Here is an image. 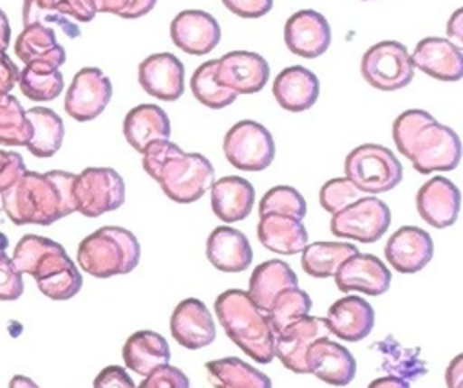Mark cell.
I'll use <instances>...</instances> for the list:
<instances>
[{"label":"cell","mask_w":463,"mask_h":388,"mask_svg":"<svg viewBox=\"0 0 463 388\" xmlns=\"http://www.w3.org/2000/svg\"><path fill=\"white\" fill-rule=\"evenodd\" d=\"M447 388H463V354H458L445 372Z\"/></svg>","instance_id":"50"},{"label":"cell","mask_w":463,"mask_h":388,"mask_svg":"<svg viewBox=\"0 0 463 388\" xmlns=\"http://www.w3.org/2000/svg\"><path fill=\"white\" fill-rule=\"evenodd\" d=\"M447 34L458 42L456 45H459L463 42V9L461 7L456 9L452 13V16L449 18V22H447Z\"/></svg>","instance_id":"53"},{"label":"cell","mask_w":463,"mask_h":388,"mask_svg":"<svg viewBox=\"0 0 463 388\" xmlns=\"http://www.w3.org/2000/svg\"><path fill=\"white\" fill-rule=\"evenodd\" d=\"M307 204L300 191H297L291 186H273L269 188L260 202H259V217L262 215H284V217H293L302 220L306 217Z\"/></svg>","instance_id":"42"},{"label":"cell","mask_w":463,"mask_h":388,"mask_svg":"<svg viewBox=\"0 0 463 388\" xmlns=\"http://www.w3.org/2000/svg\"><path fill=\"white\" fill-rule=\"evenodd\" d=\"M358 199H362V191L356 189L353 186V182L347 180L345 177L329 179L327 182L322 184L320 193H318L322 209H326L331 215L338 213L340 209L347 208L349 204H353Z\"/></svg>","instance_id":"43"},{"label":"cell","mask_w":463,"mask_h":388,"mask_svg":"<svg viewBox=\"0 0 463 388\" xmlns=\"http://www.w3.org/2000/svg\"><path fill=\"white\" fill-rule=\"evenodd\" d=\"M228 11L241 18H260L273 7V0H221Z\"/></svg>","instance_id":"47"},{"label":"cell","mask_w":463,"mask_h":388,"mask_svg":"<svg viewBox=\"0 0 463 388\" xmlns=\"http://www.w3.org/2000/svg\"><path fill=\"white\" fill-rule=\"evenodd\" d=\"M293 287H298V278L289 263L284 260H266L253 269L246 292L251 301L266 312L279 292Z\"/></svg>","instance_id":"33"},{"label":"cell","mask_w":463,"mask_h":388,"mask_svg":"<svg viewBox=\"0 0 463 388\" xmlns=\"http://www.w3.org/2000/svg\"><path fill=\"white\" fill-rule=\"evenodd\" d=\"M329 328L324 318L304 316L282 328L273 337V350L279 361L295 374H309L306 354L307 348L320 337H327Z\"/></svg>","instance_id":"15"},{"label":"cell","mask_w":463,"mask_h":388,"mask_svg":"<svg viewBox=\"0 0 463 388\" xmlns=\"http://www.w3.org/2000/svg\"><path fill=\"white\" fill-rule=\"evenodd\" d=\"M25 171V162L20 153L0 150V193L5 191Z\"/></svg>","instance_id":"46"},{"label":"cell","mask_w":463,"mask_h":388,"mask_svg":"<svg viewBox=\"0 0 463 388\" xmlns=\"http://www.w3.org/2000/svg\"><path fill=\"white\" fill-rule=\"evenodd\" d=\"M362 78L382 92L407 87L414 78L409 51L396 40H383L371 45L360 61Z\"/></svg>","instance_id":"9"},{"label":"cell","mask_w":463,"mask_h":388,"mask_svg":"<svg viewBox=\"0 0 463 388\" xmlns=\"http://www.w3.org/2000/svg\"><path fill=\"white\" fill-rule=\"evenodd\" d=\"M170 332L181 346L199 350L215 339V321L201 300L184 298L170 316Z\"/></svg>","instance_id":"24"},{"label":"cell","mask_w":463,"mask_h":388,"mask_svg":"<svg viewBox=\"0 0 463 388\" xmlns=\"http://www.w3.org/2000/svg\"><path fill=\"white\" fill-rule=\"evenodd\" d=\"M210 202L215 217L226 224L244 220L253 208L255 189L239 175H226L210 186Z\"/></svg>","instance_id":"29"},{"label":"cell","mask_w":463,"mask_h":388,"mask_svg":"<svg viewBox=\"0 0 463 388\" xmlns=\"http://www.w3.org/2000/svg\"><path fill=\"white\" fill-rule=\"evenodd\" d=\"M9 238L0 233V300L13 301L24 292L22 273L14 267L13 260L7 256Z\"/></svg>","instance_id":"44"},{"label":"cell","mask_w":463,"mask_h":388,"mask_svg":"<svg viewBox=\"0 0 463 388\" xmlns=\"http://www.w3.org/2000/svg\"><path fill=\"white\" fill-rule=\"evenodd\" d=\"M136 388H190L188 375L172 365H163L152 370Z\"/></svg>","instance_id":"45"},{"label":"cell","mask_w":463,"mask_h":388,"mask_svg":"<svg viewBox=\"0 0 463 388\" xmlns=\"http://www.w3.org/2000/svg\"><path fill=\"white\" fill-rule=\"evenodd\" d=\"M14 54L25 67L38 72L60 70L67 58L65 49L56 40L54 29L40 23L22 29L14 42Z\"/></svg>","instance_id":"21"},{"label":"cell","mask_w":463,"mask_h":388,"mask_svg":"<svg viewBox=\"0 0 463 388\" xmlns=\"http://www.w3.org/2000/svg\"><path fill=\"white\" fill-rule=\"evenodd\" d=\"M94 16L90 0H24L22 4L24 27L31 23L58 27L67 38L81 34L76 22H90Z\"/></svg>","instance_id":"13"},{"label":"cell","mask_w":463,"mask_h":388,"mask_svg":"<svg viewBox=\"0 0 463 388\" xmlns=\"http://www.w3.org/2000/svg\"><path fill=\"white\" fill-rule=\"evenodd\" d=\"M11 40V25L7 20V14L0 9V49H7Z\"/></svg>","instance_id":"55"},{"label":"cell","mask_w":463,"mask_h":388,"mask_svg":"<svg viewBox=\"0 0 463 388\" xmlns=\"http://www.w3.org/2000/svg\"><path fill=\"white\" fill-rule=\"evenodd\" d=\"M300 253V265L306 274L313 278H329L335 276L342 262L358 253V249L349 242H313Z\"/></svg>","instance_id":"37"},{"label":"cell","mask_w":463,"mask_h":388,"mask_svg":"<svg viewBox=\"0 0 463 388\" xmlns=\"http://www.w3.org/2000/svg\"><path fill=\"white\" fill-rule=\"evenodd\" d=\"M284 43L300 58H318L331 45L329 22L318 11L300 9L286 20Z\"/></svg>","instance_id":"17"},{"label":"cell","mask_w":463,"mask_h":388,"mask_svg":"<svg viewBox=\"0 0 463 388\" xmlns=\"http://www.w3.org/2000/svg\"><path fill=\"white\" fill-rule=\"evenodd\" d=\"M206 374L215 388H271V379L239 357L206 363Z\"/></svg>","instance_id":"35"},{"label":"cell","mask_w":463,"mask_h":388,"mask_svg":"<svg viewBox=\"0 0 463 388\" xmlns=\"http://www.w3.org/2000/svg\"><path fill=\"white\" fill-rule=\"evenodd\" d=\"M206 258L222 273H242L253 260V249L242 231L219 226L208 235Z\"/></svg>","instance_id":"28"},{"label":"cell","mask_w":463,"mask_h":388,"mask_svg":"<svg viewBox=\"0 0 463 388\" xmlns=\"http://www.w3.org/2000/svg\"><path fill=\"white\" fill-rule=\"evenodd\" d=\"M311 305L313 303L309 294L298 287L284 289L282 292H279L271 301L269 309L266 310V318L273 330V336L279 334L288 325L295 323L297 319L309 316Z\"/></svg>","instance_id":"38"},{"label":"cell","mask_w":463,"mask_h":388,"mask_svg":"<svg viewBox=\"0 0 463 388\" xmlns=\"http://www.w3.org/2000/svg\"><path fill=\"white\" fill-rule=\"evenodd\" d=\"M123 135L136 152L143 153L150 141L170 137V119L159 105H137L123 119Z\"/></svg>","instance_id":"30"},{"label":"cell","mask_w":463,"mask_h":388,"mask_svg":"<svg viewBox=\"0 0 463 388\" xmlns=\"http://www.w3.org/2000/svg\"><path fill=\"white\" fill-rule=\"evenodd\" d=\"M33 128L20 101L11 94H0V144L25 146Z\"/></svg>","instance_id":"40"},{"label":"cell","mask_w":463,"mask_h":388,"mask_svg":"<svg viewBox=\"0 0 463 388\" xmlns=\"http://www.w3.org/2000/svg\"><path fill=\"white\" fill-rule=\"evenodd\" d=\"M156 4H157V0H132L130 7L121 14V18H127V20L141 18V16L148 14L156 7Z\"/></svg>","instance_id":"52"},{"label":"cell","mask_w":463,"mask_h":388,"mask_svg":"<svg viewBox=\"0 0 463 388\" xmlns=\"http://www.w3.org/2000/svg\"><path fill=\"white\" fill-rule=\"evenodd\" d=\"M18 67L7 56L5 49H0V94H9L18 81Z\"/></svg>","instance_id":"49"},{"label":"cell","mask_w":463,"mask_h":388,"mask_svg":"<svg viewBox=\"0 0 463 388\" xmlns=\"http://www.w3.org/2000/svg\"><path fill=\"white\" fill-rule=\"evenodd\" d=\"M141 258L136 235L119 226H103L87 235L76 253L78 265L94 278H110L134 271Z\"/></svg>","instance_id":"6"},{"label":"cell","mask_w":463,"mask_h":388,"mask_svg":"<svg viewBox=\"0 0 463 388\" xmlns=\"http://www.w3.org/2000/svg\"><path fill=\"white\" fill-rule=\"evenodd\" d=\"M222 152L233 168L242 171H262L275 159V141L264 125L242 119L226 132Z\"/></svg>","instance_id":"10"},{"label":"cell","mask_w":463,"mask_h":388,"mask_svg":"<svg viewBox=\"0 0 463 388\" xmlns=\"http://www.w3.org/2000/svg\"><path fill=\"white\" fill-rule=\"evenodd\" d=\"M329 334L356 343L367 337L374 327V310L362 296H344L336 300L324 318Z\"/></svg>","instance_id":"26"},{"label":"cell","mask_w":463,"mask_h":388,"mask_svg":"<svg viewBox=\"0 0 463 388\" xmlns=\"http://www.w3.org/2000/svg\"><path fill=\"white\" fill-rule=\"evenodd\" d=\"M215 79L237 96L255 94L268 83L269 65L257 52L232 51L217 60Z\"/></svg>","instance_id":"14"},{"label":"cell","mask_w":463,"mask_h":388,"mask_svg":"<svg viewBox=\"0 0 463 388\" xmlns=\"http://www.w3.org/2000/svg\"><path fill=\"white\" fill-rule=\"evenodd\" d=\"M141 88L161 101H175L184 92V65L172 52L146 56L137 67Z\"/></svg>","instance_id":"19"},{"label":"cell","mask_w":463,"mask_h":388,"mask_svg":"<svg viewBox=\"0 0 463 388\" xmlns=\"http://www.w3.org/2000/svg\"><path fill=\"white\" fill-rule=\"evenodd\" d=\"M306 363L309 374L331 386H347L356 374L353 354L329 337H320L307 348Z\"/></svg>","instance_id":"25"},{"label":"cell","mask_w":463,"mask_h":388,"mask_svg":"<svg viewBox=\"0 0 463 388\" xmlns=\"http://www.w3.org/2000/svg\"><path fill=\"white\" fill-rule=\"evenodd\" d=\"M96 13H110L121 16L132 4V0H90Z\"/></svg>","instance_id":"51"},{"label":"cell","mask_w":463,"mask_h":388,"mask_svg":"<svg viewBox=\"0 0 463 388\" xmlns=\"http://www.w3.org/2000/svg\"><path fill=\"white\" fill-rule=\"evenodd\" d=\"M461 195L458 186L447 177L434 175L423 182L416 193V209L432 227L443 229L452 226L459 215Z\"/></svg>","instance_id":"23"},{"label":"cell","mask_w":463,"mask_h":388,"mask_svg":"<svg viewBox=\"0 0 463 388\" xmlns=\"http://www.w3.org/2000/svg\"><path fill=\"white\" fill-rule=\"evenodd\" d=\"M392 141L396 150L423 175L450 171L461 159V141L458 134L438 123L421 108L405 110L394 119Z\"/></svg>","instance_id":"2"},{"label":"cell","mask_w":463,"mask_h":388,"mask_svg":"<svg viewBox=\"0 0 463 388\" xmlns=\"http://www.w3.org/2000/svg\"><path fill=\"white\" fill-rule=\"evenodd\" d=\"M121 356L127 368L145 377L157 366L168 365L170 346L161 334L154 330H137L127 337Z\"/></svg>","instance_id":"32"},{"label":"cell","mask_w":463,"mask_h":388,"mask_svg":"<svg viewBox=\"0 0 463 388\" xmlns=\"http://www.w3.org/2000/svg\"><path fill=\"white\" fill-rule=\"evenodd\" d=\"M367 388H409V383L392 375H382L373 379Z\"/></svg>","instance_id":"54"},{"label":"cell","mask_w":463,"mask_h":388,"mask_svg":"<svg viewBox=\"0 0 463 388\" xmlns=\"http://www.w3.org/2000/svg\"><path fill=\"white\" fill-rule=\"evenodd\" d=\"M383 254L394 271L412 274L421 271L432 260L434 242L425 229L402 226L389 236Z\"/></svg>","instance_id":"20"},{"label":"cell","mask_w":463,"mask_h":388,"mask_svg":"<svg viewBox=\"0 0 463 388\" xmlns=\"http://www.w3.org/2000/svg\"><path fill=\"white\" fill-rule=\"evenodd\" d=\"M259 242L279 254H297L307 245V231L302 220L284 215H262L257 224Z\"/></svg>","instance_id":"31"},{"label":"cell","mask_w":463,"mask_h":388,"mask_svg":"<svg viewBox=\"0 0 463 388\" xmlns=\"http://www.w3.org/2000/svg\"><path fill=\"white\" fill-rule=\"evenodd\" d=\"M76 175L63 170L45 173L25 170L0 193L2 209L16 226H51L76 211L72 184Z\"/></svg>","instance_id":"1"},{"label":"cell","mask_w":463,"mask_h":388,"mask_svg":"<svg viewBox=\"0 0 463 388\" xmlns=\"http://www.w3.org/2000/svg\"><path fill=\"white\" fill-rule=\"evenodd\" d=\"M11 260L22 274H31L40 292L51 300H71L83 285L80 269L63 245L47 236H22L14 245Z\"/></svg>","instance_id":"4"},{"label":"cell","mask_w":463,"mask_h":388,"mask_svg":"<svg viewBox=\"0 0 463 388\" xmlns=\"http://www.w3.org/2000/svg\"><path fill=\"white\" fill-rule=\"evenodd\" d=\"M16 85L20 87V92L31 101H51L61 94L63 76L60 70L38 72L24 67L18 74Z\"/></svg>","instance_id":"41"},{"label":"cell","mask_w":463,"mask_h":388,"mask_svg":"<svg viewBox=\"0 0 463 388\" xmlns=\"http://www.w3.org/2000/svg\"><path fill=\"white\" fill-rule=\"evenodd\" d=\"M271 92L280 108L288 112L309 110L320 94V83L315 72L302 65L286 67L273 79Z\"/></svg>","instance_id":"27"},{"label":"cell","mask_w":463,"mask_h":388,"mask_svg":"<svg viewBox=\"0 0 463 388\" xmlns=\"http://www.w3.org/2000/svg\"><path fill=\"white\" fill-rule=\"evenodd\" d=\"M9 388H40L33 379H29L27 375H14L9 381Z\"/></svg>","instance_id":"56"},{"label":"cell","mask_w":463,"mask_h":388,"mask_svg":"<svg viewBox=\"0 0 463 388\" xmlns=\"http://www.w3.org/2000/svg\"><path fill=\"white\" fill-rule=\"evenodd\" d=\"M170 38L183 52L203 56L219 45L221 27L210 13L201 9H184L170 22Z\"/></svg>","instance_id":"16"},{"label":"cell","mask_w":463,"mask_h":388,"mask_svg":"<svg viewBox=\"0 0 463 388\" xmlns=\"http://www.w3.org/2000/svg\"><path fill=\"white\" fill-rule=\"evenodd\" d=\"M414 69L439 81H458L463 76L461 47L449 38L427 36L409 54Z\"/></svg>","instance_id":"22"},{"label":"cell","mask_w":463,"mask_h":388,"mask_svg":"<svg viewBox=\"0 0 463 388\" xmlns=\"http://www.w3.org/2000/svg\"><path fill=\"white\" fill-rule=\"evenodd\" d=\"M215 63L217 60H208L203 65H199L190 79V90L194 97L212 110H221L228 105H232L237 97L235 92L224 88L215 79Z\"/></svg>","instance_id":"39"},{"label":"cell","mask_w":463,"mask_h":388,"mask_svg":"<svg viewBox=\"0 0 463 388\" xmlns=\"http://www.w3.org/2000/svg\"><path fill=\"white\" fill-rule=\"evenodd\" d=\"M141 155L143 170L177 204L199 200L213 184L212 162L203 153L181 150L170 139L150 141Z\"/></svg>","instance_id":"3"},{"label":"cell","mask_w":463,"mask_h":388,"mask_svg":"<svg viewBox=\"0 0 463 388\" xmlns=\"http://www.w3.org/2000/svg\"><path fill=\"white\" fill-rule=\"evenodd\" d=\"M72 197L78 213L96 218L125 202V180L112 168L90 166L76 175Z\"/></svg>","instance_id":"8"},{"label":"cell","mask_w":463,"mask_h":388,"mask_svg":"<svg viewBox=\"0 0 463 388\" xmlns=\"http://www.w3.org/2000/svg\"><path fill=\"white\" fill-rule=\"evenodd\" d=\"M335 283L342 292L358 291L367 296H380L391 287V271L378 256L358 251L336 269Z\"/></svg>","instance_id":"18"},{"label":"cell","mask_w":463,"mask_h":388,"mask_svg":"<svg viewBox=\"0 0 463 388\" xmlns=\"http://www.w3.org/2000/svg\"><path fill=\"white\" fill-rule=\"evenodd\" d=\"M110 97V79L98 67H83L74 74L67 88L63 108L72 119L87 123L107 108Z\"/></svg>","instance_id":"12"},{"label":"cell","mask_w":463,"mask_h":388,"mask_svg":"<svg viewBox=\"0 0 463 388\" xmlns=\"http://www.w3.org/2000/svg\"><path fill=\"white\" fill-rule=\"evenodd\" d=\"M391 226V209L378 197H362L331 217V233L362 244L380 240Z\"/></svg>","instance_id":"11"},{"label":"cell","mask_w":463,"mask_h":388,"mask_svg":"<svg viewBox=\"0 0 463 388\" xmlns=\"http://www.w3.org/2000/svg\"><path fill=\"white\" fill-rule=\"evenodd\" d=\"M92 388H136V384L125 368L109 365L96 375Z\"/></svg>","instance_id":"48"},{"label":"cell","mask_w":463,"mask_h":388,"mask_svg":"<svg viewBox=\"0 0 463 388\" xmlns=\"http://www.w3.org/2000/svg\"><path fill=\"white\" fill-rule=\"evenodd\" d=\"M226 336L253 361L268 365L275 357L273 330L262 312L242 289L221 292L213 303Z\"/></svg>","instance_id":"5"},{"label":"cell","mask_w":463,"mask_h":388,"mask_svg":"<svg viewBox=\"0 0 463 388\" xmlns=\"http://www.w3.org/2000/svg\"><path fill=\"white\" fill-rule=\"evenodd\" d=\"M25 117L29 119L33 128L31 139L25 144L27 150L34 157H42V159L52 157L60 150L65 135L61 117L47 106L27 108Z\"/></svg>","instance_id":"34"},{"label":"cell","mask_w":463,"mask_h":388,"mask_svg":"<svg viewBox=\"0 0 463 388\" xmlns=\"http://www.w3.org/2000/svg\"><path fill=\"white\" fill-rule=\"evenodd\" d=\"M373 350L380 354L382 368L392 377L409 383L427 374V365L420 357L418 346H403L392 336H387L385 339L373 343Z\"/></svg>","instance_id":"36"},{"label":"cell","mask_w":463,"mask_h":388,"mask_svg":"<svg viewBox=\"0 0 463 388\" xmlns=\"http://www.w3.org/2000/svg\"><path fill=\"white\" fill-rule=\"evenodd\" d=\"M344 173L356 189L369 195L391 191L403 179L398 157L389 148L374 143L353 148L344 161Z\"/></svg>","instance_id":"7"}]
</instances>
